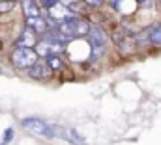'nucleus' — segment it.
<instances>
[{
  "label": "nucleus",
  "mask_w": 161,
  "mask_h": 145,
  "mask_svg": "<svg viewBox=\"0 0 161 145\" xmlns=\"http://www.w3.org/2000/svg\"><path fill=\"white\" fill-rule=\"evenodd\" d=\"M11 9V2H4L0 0V11H9Z\"/></svg>",
  "instance_id": "nucleus-13"
},
{
  "label": "nucleus",
  "mask_w": 161,
  "mask_h": 145,
  "mask_svg": "<svg viewBox=\"0 0 161 145\" xmlns=\"http://www.w3.org/2000/svg\"><path fill=\"white\" fill-rule=\"evenodd\" d=\"M54 4H58V0H41V6H43V8H47V9H49V8H53Z\"/></svg>",
  "instance_id": "nucleus-14"
},
{
  "label": "nucleus",
  "mask_w": 161,
  "mask_h": 145,
  "mask_svg": "<svg viewBox=\"0 0 161 145\" xmlns=\"http://www.w3.org/2000/svg\"><path fill=\"white\" fill-rule=\"evenodd\" d=\"M11 136H13V130L9 128V130H8V132L4 134V142H8V140H11Z\"/></svg>",
  "instance_id": "nucleus-16"
},
{
  "label": "nucleus",
  "mask_w": 161,
  "mask_h": 145,
  "mask_svg": "<svg viewBox=\"0 0 161 145\" xmlns=\"http://www.w3.org/2000/svg\"><path fill=\"white\" fill-rule=\"evenodd\" d=\"M146 34H148V41H150V43H154V45H161V22L152 24V26L146 30Z\"/></svg>",
  "instance_id": "nucleus-10"
},
{
  "label": "nucleus",
  "mask_w": 161,
  "mask_h": 145,
  "mask_svg": "<svg viewBox=\"0 0 161 145\" xmlns=\"http://www.w3.org/2000/svg\"><path fill=\"white\" fill-rule=\"evenodd\" d=\"M23 8L26 17H40V8L34 0H23Z\"/></svg>",
  "instance_id": "nucleus-11"
},
{
  "label": "nucleus",
  "mask_w": 161,
  "mask_h": 145,
  "mask_svg": "<svg viewBox=\"0 0 161 145\" xmlns=\"http://www.w3.org/2000/svg\"><path fill=\"white\" fill-rule=\"evenodd\" d=\"M23 128H26L28 132L36 134V136H41V138H54L53 134V127L51 123L43 121V119H38V117H26L21 121Z\"/></svg>",
  "instance_id": "nucleus-4"
},
{
  "label": "nucleus",
  "mask_w": 161,
  "mask_h": 145,
  "mask_svg": "<svg viewBox=\"0 0 161 145\" xmlns=\"http://www.w3.org/2000/svg\"><path fill=\"white\" fill-rule=\"evenodd\" d=\"M47 63H49V67L53 71H62L64 69V62H62V58L58 54H49L47 56Z\"/></svg>",
  "instance_id": "nucleus-12"
},
{
  "label": "nucleus",
  "mask_w": 161,
  "mask_h": 145,
  "mask_svg": "<svg viewBox=\"0 0 161 145\" xmlns=\"http://www.w3.org/2000/svg\"><path fill=\"white\" fill-rule=\"evenodd\" d=\"M51 67H49V63L47 62H43V60H36V63L28 69V72H30V76L32 78H36V80H45V78H49L51 76Z\"/></svg>",
  "instance_id": "nucleus-7"
},
{
  "label": "nucleus",
  "mask_w": 161,
  "mask_h": 145,
  "mask_svg": "<svg viewBox=\"0 0 161 145\" xmlns=\"http://www.w3.org/2000/svg\"><path fill=\"white\" fill-rule=\"evenodd\" d=\"M137 2H146V0H137Z\"/></svg>",
  "instance_id": "nucleus-17"
},
{
  "label": "nucleus",
  "mask_w": 161,
  "mask_h": 145,
  "mask_svg": "<svg viewBox=\"0 0 161 145\" xmlns=\"http://www.w3.org/2000/svg\"><path fill=\"white\" fill-rule=\"evenodd\" d=\"M90 26H92V24H88L86 21H80L75 15H69V17H66L64 21H58V24H56L54 28H58L64 36H68L69 39H73V37L88 36Z\"/></svg>",
  "instance_id": "nucleus-1"
},
{
  "label": "nucleus",
  "mask_w": 161,
  "mask_h": 145,
  "mask_svg": "<svg viewBox=\"0 0 161 145\" xmlns=\"http://www.w3.org/2000/svg\"><path fill=\"white\" fill-rule=\"evenodd\" d=\"M26 24H28V28H32V30L38 32V34H45V32L49 30L47 22H45L41 17H26Z\"/></svg>",
  "instance_id": "nucleus-8"
},
{
  "label": "nucleus",
  "mask_w": 161,
  "mask_h": 145,
  "mask_svg": "<svg viewBox=\"0 0 161 145\" xmlns=\"http://www.w3.org/2000/svg\"><path fill=\"white\" fill-rule=\"evenodd\" d=\"M88 39H90V47H92L90 62H96V60L101 58V56L105 54V50H107V37H105V32H103L99 26H90Z\"/></svg>",
  "instance_id": "nucleus-2"
},
{
  "label": "nucleus",
  "mask_w": 161,
  "mask_h": 145,
  "mask_svg": "<svg viewBox=\"0 0 161 145\" xmlns=\"http://www.w3.org/2000/svg\"><path fill=\"white\" fill-rule=\"evenodd\" d=\"M86 4H90V6H94V8H99L101 4H103V0H84Z\"/></svg>",
  "instance_id": "nucleus-15"
},
{
  "label": "nucleus",
  "mask_w": 161,
  "mask_h": 145,
  "mask_svg": "<svg viewBox=\"0 0 161 145\" xmlns=\"http://www.w3.org/2000/svg\"><path fill=\"white\" fill-rule=\"evenodd\" d=\"M51 127H53V134L56 138L66 140V142H69V143H73V145H86L84 136H80L75 128H66L62 125H51Z\"/></svg>",
  "instance_id": "nucleus-5"
},
{
  "label": "nucleus",
  "mask_w": 161,
  "mask_h": 145,
  "mask_svg": "<svg viewBox=\"0 0 161 145\" xmlns=\"http://www.w3.org/2000/svg\"><path fill=\"white\" fill-rule=\"evenodd\" d=\"M113 39H114V43L120 48L122 54H131V50L135 47V39H133V36L125 28H116L113 32Z\"/></svg>",
  "instance_id": "nucleus-6"
},
{
  "label": "nucleus",
  "mask_w": 161,
  "mask_h": 145,
  "mask_svg": "<svg viewBox=\"0 0 161 145\" xmlns=\"http://www.w3.org/2000/svg\"><path fill=\"white\" fill-rule=\"evenodd\" d=\"M34 45H36V34L32 28H26L17 39V47H34Z\"/></svg>",
  "instance_id": "nucleus-9"
},
{
  "label": "nucleus",
  "mask_w": 161,
  "mask_h": 145,
  "mask_svg": "<svg viewBox=\"0 0 161 145\" xmlns=\"http://www.w3.org/2000/svg\"><path fill=\"white\" fill-rule=\"evenodd\" d=\"M38 60L36 50H32V47H17L11 52V62L17 69H30Z\"/></svg>",
  "instance_id": "nucleus-3"
}]
</instances>
